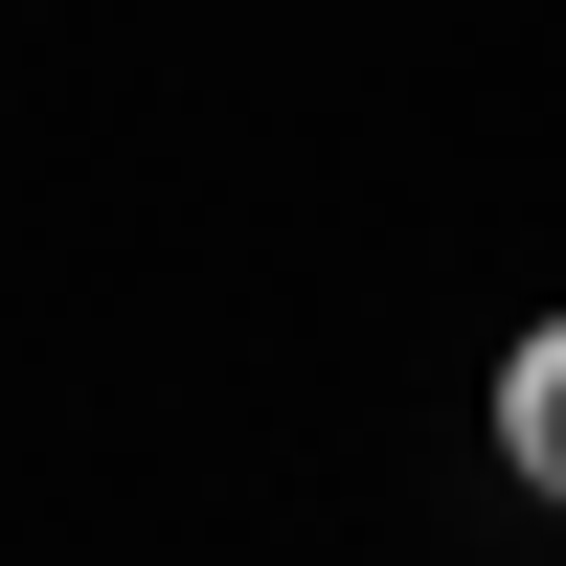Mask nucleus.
I'll return each mask as SVG.
<instances>
[{
    "mask_svg": "<svg viewBox=\"0 0 566 566\" xmlns=\"http://www.w3.org/2000/svg\"><path fill=\"white\" fill-rule=\"evenodd\" d=\"M499 453H522V476L566 499V317H544V340H522V363H499Z\"/></svg>",
    "mask_w": 566,
    "mask_h": 566,
    "instance_id": "1",
    "label": "nucleus"
}]
</instances>
